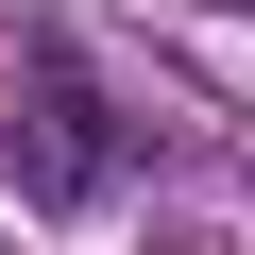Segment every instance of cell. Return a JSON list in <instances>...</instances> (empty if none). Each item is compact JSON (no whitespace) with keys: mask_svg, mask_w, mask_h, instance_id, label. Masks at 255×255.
I'll return each mask as SVG.
<instances>
[{"mask_svg":"<svg viewBox=\"0 0 255 255\" xmlns=\"http://www.w3.org/2000/svg\"><path fill=\"white\" fill-rule=\"evenodd\" d=\"M17 119H34V204H102L119 136H102V102H85L68 51H17Z\"/></svg>","mask_w":255,"mask_h":255,"instance_id":"cell-1","label":"cell"}]
</instances>
